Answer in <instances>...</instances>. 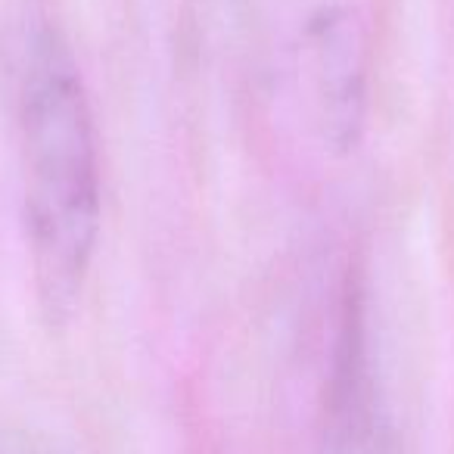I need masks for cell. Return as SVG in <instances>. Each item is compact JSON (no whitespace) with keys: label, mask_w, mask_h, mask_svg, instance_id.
<instances>
[{"label":"cell","mask_w":454,"mask_h":454,"mask_svg":"<svg viewBox=\"0 0 454 454\" xmlns=\"http://www.w3.org/2000/svg\"><path fill=\"white\" fill-rule=\"evenodd\" d=\"M4 78L22 159L35 290L51 324L72 317L100 231V153L88 88L69 41L41 10L4 35Z\"/></svg>","instance_id":"1"},{"label":"cell","mask_w":454,"mask_h":454,"mask_svg":"<svg viewBox=\"0 0 454 454\" xmlns=\"http://www.w3.org/2000/svg\"><path fill=\"white\" fill-rule=\"evenodd\" d=\"M315 454H402L358 280H348L342 290Z\"/></svg>","instance_id":"2"},{"label":"cell","mask_w":454,"mask_h":454,"mask_svg":"<svg viewBox=\"0 0 454 454\" xmlns=\"http://www.w3.org/2000/svg\"><path fill=\"white\" fill-rule=\"evenodd\" d=\"M311 47L317 59V90L324 119L333 140L348 146L361 125L364 106V63H361V32L346 10H327L311 26Z\"/></svg>","instance_id":"3"}]
</instances>
